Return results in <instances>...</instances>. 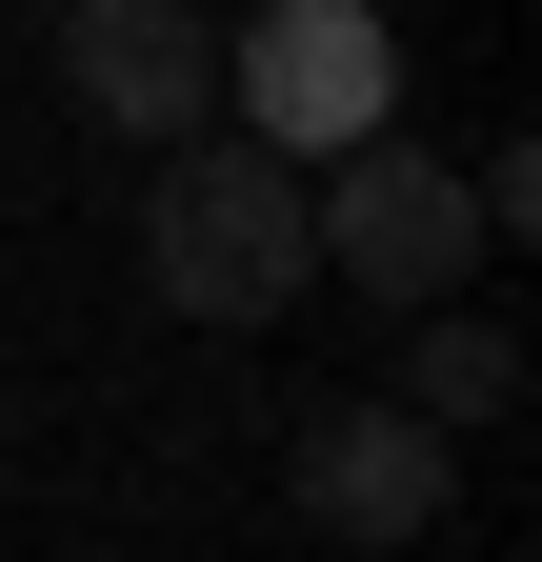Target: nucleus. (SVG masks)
<instances>
[{"instance_id": "obj_1", "label": "nucleus", "mask_w": 542, "mask_h": 562, "mask_svg": "<svg viewBox=\"0 0 542 562\" xmlns=\"http://www.w3.org/2000/svg\"><path fill=\"white\" fill-rule=\"evenodd\" d=\"M142 281H161L181 322H282L302 281H321L302 161H282V140H241V121L161 140V161H142Z\"/></svg>"}, {"instance_id": "obj_2", "label": "nucleus", "mask_w": 542, "mask_h": 562, "mask_svg": "<svg viewBox=\"0 0 542 562\" xmlns=\"http://www.w3.org/2000/svg\"><path fill=\"white\" fill-rule=\"evenodd\" d=\"M302 201H321V281H362V302H462V281L503 261V222H483V181L462 161H422V140H342V161H302Z\"/></svg>"}, {"instance_id": "obj_3", "label": "nucleus", "mask_w": 542, "mask_h": 562, "mask_svg": "<svg viewBox=\"0 0 542 562\" xmlns=\"http://www.w3.org/2000/svg\"><path fill=\"white\" fill-rule=\"evenodd\" d=\"M222 101H241V140H282V161H342V140L402 121V41H382V0H261L222 41Z\"/></svg>"}, {"instance_id": "obj_4", "label": "nucleus", "mask_w": 542, "mask_h": 562, "mask_svg": "<svg viewBox=\"0 0 542 562\" xmlns=\"http://www.w3.org/2000/svg\"><path fill=\"white\" fill-rule=\"evenodd\" d=\"M60 101H81L121 161H161V140L222 121V21H201V0H60Z\"/></svg>"}, {"instance_id": "obj_5", "label": "nucleus", "mask_w": 542, "mask_h": 562, "mask_svg": "<svg viewBox=\"0 0 542 562\" xmlns=\"http://www.w3.org/2000/svg\"><path fill=\"white\" fill-rule=\"evenodd\" d=\"M282 503L321 542H422L462 503V422H422V402H321L302 442H282Z\"/></svg>"}, {"instance_id": "obj_6", "label": "nucleus", "mask_w": 542, "mask_h": 562, "mask_svg": "<svg viewBox=\"0 0 542 562\" xmlns=\"http://www.w3.org/2000/svg\"><path fill=\"white\" fill-rule=\"evenodd\" d=\"M402 402H422V422H503L522 402V341L483 302H422V382H402Z\"/></svg>"}, {"instance_id": "obj_7", "label": "nucleus", "mask_w": 542, "mask_h": 562, "mask_svg": "<svg viewBox=\"0 0 542 562\" xmlns=\"http://www.w3.org/2000/svg\"><path fill=\"white\" fill-rule=\"evenodd\" d=\"M41 21H60V0H41Z\"/></svg>"}]
</instances>
